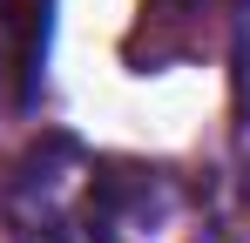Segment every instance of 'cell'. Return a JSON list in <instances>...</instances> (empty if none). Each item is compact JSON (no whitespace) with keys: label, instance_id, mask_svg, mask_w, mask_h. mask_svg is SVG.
Segmentation results:
<instances>
[{"label":"cell","instance_id":"cell-1","mask_svg":"<svg viewBox=\"0 0 250 243\" xmlns=\"http://www.w3.org/2000/svg\"><path fill=\"white\" fill-rule=\"evenodd\" d=\"M108 162L75 135H34L0 176V230L14 243H95Z\"/></svg>","mask_w":250,"mask_h":243},{"label":"cell","instance_id":"cell-2","mask_svg":"<svg viewBox=\"0 0 250 243\" xmlns=\"http://www.w3.org/2000/svg\"><path fill=\"white\" fill-rule=\"evenodd\" d=\"M54 0H0V108H27L47 75Z\"/></svg>","mask_w":250,"mask_h":243},{"label":"cell","instance_id":"cell-3","mask_svg":"<svg viewBox=\"0 0 250 243\" xmlns=\"http://www.w3.org/2000/svg\"><path fill=\"white\" fill-rule=\"evenodd\" d=\"M230 61H237V75H230V88H237V142L250 156V0H237V47H230Z\"/></svg>","mask_w":250,"mask_h":243}]
</instances>
